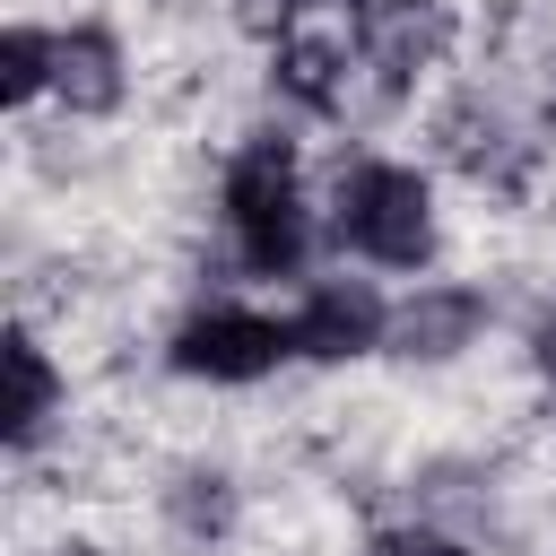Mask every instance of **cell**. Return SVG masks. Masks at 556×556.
Instances as JSON below:
<instances>
[{
    "label": "cell",
    "instance_id": "obj_1",
    "mask_svg": "<svg viewBox=\"0 0 556 556\" xmlns=\"http://www.w3.org/2000/svg\"><path fill=\"white\" fill-rule=\"evenodd\" d=\"M226 217L235 252L252 278H287L304 261V191H295V148L287 139H243L226 165Z\"/></svg>",
    "mask_w": 556,
    "mask_h": 556
},
{
    "label": "cell",
    "instance_id": "obj_2",
    "mask_svg": "<svg viewBox=\"0 0 556 556\" xmlns=\"http://www.w3.org/2000/svg\"><path fill=\"white\" fill-rule=\"evenodd\" d=\"M339 235L382 269H417L434 252V200L408 165H356L339 182Z\"/></svg>",
    "mask_w": 556,
    "mask_h": 556
},
{
    "label": "cell",
    "instance_id": "obj_3",
    "mask_svg": "<svg viewBox=\"0 0 556 556\" xmlns=\"http://www.w3.org/2000/svg\"><path fill=\"white\" fill-rule=\"evenodd\" d=\"M278 356H287V330L261 321V313H235V304L191 313V321L174 330V365H182V374H208V382H252V374H269Z\"/></svg>",
    "mask_w": 556,
    "mask_h": 556
},
{
    "label": "cell",
    "instance_id": "obj_4",
    "mask_svg": "<svg viewBox=\"0 0 556 556\" xmlns=\"http://www.w3.org/2000/svg\"><path fill=\"white\" fill-rule=\"evenodd\" d=\"M382 330H391V321H382V295L356 287V278H339V287H313V295H304V313L287 321V348L339 365V356H365Z\"/></svg>",
    "mask_w": 556,
    "mask_h": 556
},
{
    "label": "cell",
    "instance_id": "obj_5",
    "mask_svg": "<svg viewBox=\"0 0 556 556\" xmlns=\"http://www.w3.org/2000/svg\"><path fill=\"white\" fill-rule=\"evenodd\" d=\"M356 35H365V52L391 70V78H408V70H426L434 52H443V0H365L356 9Z\"/></svg>",
    "mask_w": 556,
    "mask_h": 556
},
{
    "label": "cell",
    "instance_id": "obj_6",
    "mask_svg": "<svg viewBox=\"0 0 556 556\" xmlns=\"http://www.w3.org/2000/svg\"><path fill=\"white\" fill-rule=\"evenodd\" d=\"M478 321H486V295L478 287H426L417 304L391 313V348L400 356H452V348L478 339Z\"/></svg>",
    "mask_w": 556,
    "mask_h": 556
},
{
    "label": "cell",
    "instance_id": "obj_7",
    "mask_svg": "<svg viewBox=\"0 0 556 556\" xmlns=\"http://www.w3.org/2000/svg\"><path fill=\"white\" fill-rule=\"evenodd\" d=\"M52 87H61L70 113H113V104H122V43H113L104 26H70Z\"/></svg>",
    "mask_w": 556,
    "mask_h": 556
},
{
    "label": "cell",
    "instance_id": "obj_8",
    "mask_svg": "<svg viewBox=\"0 0 556 556\" xmlns=\"http://www.w3.org/2000/svg\"><path fill=\"white\" fill-rule=\"evenodd\" d=\"M269 70H278V96H295L304 113H330V104L348 96V61H339L330 35H287V43L269 52Z\"/></svg>",
    "mask_w": 556,
    "mask_h": 556
},
{
    "label": "cell",
    "instance_id": "obj_9",
    "mask_svg": "<svg viewBox=\"0 0 556 556\" xmlns=\"http://www.w3.org/2000/svg\"><path fill=\"white\" fill-rule=\"evenodd\" d=\"M0 356H9V443H35L43 417H52V400H61V382H52L43 348H35V330H9Z\"/></svg>",
    "mask_w": 556,
    "mask_h": 556
},
{
    "label": "cell",
    "instance_id": "obj_10",
    "mask_svg": "<svg viewBox=\"0 0 556 556\" xmlns=\"http://www.w3.org/2000/svg\"><path fill=\"white\" fill-rule=\"evenodd\" d=\"M52 70H61V35H35V26H9V35H0V96H9V104L43 96Z\"/></svg>",
    "mask_w": 556,
    "mask_h": 556
},
{
    "label": "cell",
    "instance_id": "obj_11",
    "mask_svg": "<svg viewBox=\"0 0 556 556\" xmlns=\"http://www.w3.org/2000/svg\"><path fill=\"white\" fill-rule=\"evenodd\" d=\"M174 513H182V530H191V539H217V530L235 521V495H226V478H182Z\"/></svg>",
    "mask_w": 556,
    "mask_h": 556
},
{
    "label": "cell",
    "instance_id": "obj_12",
    "mask_svg": "<svg viewBox=\"0 0 556 556\" xmlns=\"http://www.w3.org/2000/svg\"><path fill=\"white\" fill-rule=\"evenodd\" d=\"M365 556H469L460 539H443V530H382Z\"/></svg>",
    "mask_w": 556,
    "mask_h": 556
},
{
    "label": "cell",
    "instance_id": "obj_13",
    "mask_svg": "<svg viewBox=\"0 0 556 556\" xmlns=\"http://www.w3.org/2000/svg\"><path fill=\"white\" fill-rule=\"evenodd\" d=\"M539 365H547V374H556V321H547V330H539Z\"/></svg>",
    "mask_w": 556,
    "mask_h": 556
},
{
    "label": "cell",
    "instance_id": "obj_14",
    "mask_svg": "<svg viewBox=\"0 0 556 556\" xmlns=\"http://www.w3.org/2000/svg\"><path fill=\"white\" fill-rule=\"evenodd\" d=\"M52 556H96V547H52Z\"/></svg>",
    "mask_w": 556,
    "mask_h": 556
},
{
    "label": "cell",
    "instance_id": "obj_15",
    "mask_svg": "<svg viewBox=\"0 0 556 556\" xmlns=\"http://www.w3.org/2000/svg\"><path fill=\"white\" fill-rule=\"evenodd\" d=\"M278 9H287V0H278Z\"/></svg>",
    "mask_w": 556,
    "mask_h": 556
}]
</instances>
